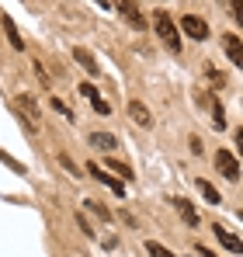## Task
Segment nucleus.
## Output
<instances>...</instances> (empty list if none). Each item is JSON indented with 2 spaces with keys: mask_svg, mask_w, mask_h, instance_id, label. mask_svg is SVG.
<instances>
[{
  "mask_svg": "<svg viewBox=\"0 0 243 257\" xmlns=\"http://www.w3.org/2000/svg\"><path fill=\"white\" fill-rule=\"evenodd\" d=\"M90 104H94V111H101V115H108L111 108H108V101H101L97 94H90Z\"/></svg>",
  "mask_w": 243,
  "mask_h": 257,
  "instance_id": "412c9836",
  "label": "nucleus"
},
{
  "mask_svg": "<svg viewBox=\"0 0 243 257\" xmlns=\"http://www.w3.org/2000/svg\"><path fill=\"white\" fill-rule=\"evenodd\" d=\"M94 4H97V7H111V4H108V0H94Z\"/></svg>",
  "mask_w": 243,
  "mask_h": 257,
  "instance_id": "bb28decb",
  "label": "nucleus"
},
{
  "mask_svg": "<svg viewBox=\"0 0 243 257\" xmlns=\"http://www.w3.org/2000/svg\"><path fill=\"white\" fill-rule=\"evenodd\" d=\"M49 104H52V111H59V115H66V118H73V111H70V108H66V104H63L59 97H52Z\"/></svg>",
  "mask_w": 243,
  "mask_h": 257,
  "instance_id": "4be33fe9",
  "label": "nucleus"
},
{
  "mask_svg": "<svg viewBox=\"0 0 243 257\" xmlns=\"http://www.w3.org/2000/svg\"><path fill=\"white\" fill-rule=\"evenodd\" d=\"M4 32H7V39H11L14 49H25V39L18 35V28H14V21H11V18H4Z\"/></svg>",
  "mask_w": 243,
  "mask_h": 257,
  "instance_id": "2eb2a0df",
  "label": "nucleus"
},
{
  "mask_svg": "<svg viewBox=\"0 0 243 257\" xmlns=\"http://www.w3.org/2000/svg\"><path fill=\"white\" fill-rule=\"evenodd\" d=\"M222 49H226V56L236 63V70H243V42L236 39V35H226L222 39Z\"/></svg>",
  "mask_w": 243,
  "mask_h": 257,
  "instance_id": "9d476101",
  "label": "nucleus"
},
{
  "mask_svg": "<svg viewBox=\"0 0 243 257\" xmlns=\"http://www.w3.org/2000/svg\"><path fill=\"white\" fill-rule=\"evenodd\" d=\"M59 164H63V167H66V174H73V177H80V174H77V164H73V160H70V157H66V153H63V157H59Z\"/></svg>",
  "mask_w": 243,
  "mask_h": 257,
  "instance_id": "b1692460",
  "label": "nucleus"
},
{
  "mask_svg": "<svg viewBox=\"0 0 243 257\" xmlns=\"http://www.w3.org/2000/svg\"><path fill=\"white\" fill-rule=\"evenodd\" d=\"M212 233H215V240H219L229 254H243V240H240V236H233L226 226H212Z\"/></svg>",
  "mask_w": 243,
  "mask_h": 257,
  "instance_id": "0eeeda50",
  "label": "nucleus"
},
{
  "mask_svg": "<svg viewBox=\"0 0 243 257\" xmlns=\"http://www.w3.org/2000/svg\"><path fill=\"white\" fill-rule=\"evenodd\" d=\"M77 226H80V229L87 233V236H94V226L87 222V215H83V212H77Z\"/></svg>",
  "mask_w": 243,
  "mask_h": 257,
  "instance_id": "5701e85b",
  "label": "nucleus"
},
{
  "mask_svg": "<svg viewBox=\"0 0 243 257\" xmlns=\"http://www.w3.org/2000/svg\"><path fill=\"white\" fill-rule=\"evenodd\" d=\"M226 7H229L233 21H236V25H243V0H226Z\"/></svg>",
  "mask_w": 243,
  "mask_h": 257,
  "instance_id": "6ab92c4d",
  "label": "nucleus"
},
{
  "mask_svg": "<svg viewBox=\"0 0 243 257\" xmlns=\"http://www.w3.org/2000/svg\"><path fill=\"white\" fill-rule=\"evenodd\" d=\"M233 143H236V150H240V157H243V128L233 132Z\"/></svg>",
  "mask_w": 243,
  "mask_h": 257,
  "instance_id": "393cba45",
  "label": "nucleus"
},
{
  "mask_svg": "<svg viewBox=\"0 0 243 257\" xmlns=\"http://www.w3.org/2000/svg\"><path fill=\"white\" fill-rule=\"evenodd\" d=\"M111 7L118 11V14L132 25V28H136V32H143V28H146V18H143V11H139V4H136V0H111Z\"/></svg>",
  "mask_w": 243,
  "mask_h": 257,
  "instance_id": "7ed1b4c3",
  "label": "nucleus"
},
{
  "mask_svg": "<svg viewBox=\"0 0 243 257\" xmlns=\"http://www.w3.org/2000/svg\"><path fill=\"white\" fill-rule=\"evenodd\" d=\"M0 160H4V164H7V167H11L14 174H25V164H18V160H14L11 153H4V150H0Z\"/></svg>",
  "mask_w": 243,
  "mask_h": 257,
  "instance_id": "aec40b11",
  "label": "nucleus"
},
{
  "mask_svg": "<svg viewBox=\"0 0 243 257\" xmlns=\"http://www.w3.org/2000/svg\"><path fill=\"white\" fill-rule=\"evenodd\" d=\"M73 59L80 63L87 73H94V77H97V59H94V56H90V52H87L83 45H77V49H73Z\"/></svg>",
  "mask_w": 243,
  "mask_h": 257,
  "instance_id": "ddd939ff",
  "label": "nucleus"
},
{
  "mask_svg": "<svg viewBox=\"0 0 243 257\" xmlns=\"http://www.w3.org/2000/svg\"><path fill=\"white\" fill-rule=\"evenodd\" d=\"M174 209H177V215H181L191 229H198V212H195V205H191L188 198H174Z\"/></svg>",
  "mask_w": 243,
  "mask_h": 257,
  "instance_id": "1a4fd4ad",
  "label": "nucleus"
},
{
  "mask_svg": "<svg viewBox=\"0 0 243 257\" xmlns=\"http://www.w3.org/2000/svg\"><path fill=\"white\" fill-rule=\"evenodd\" d=\"M215 171L222 174L226 181H240V160H236L229 150H219V153H215Z\"/></svg>",
  "mask_w": 243,
  "mask_h": 257,
  "instance_id": "20e7f679",
  "label": "nucleus"
},
{
  "mask_svg": "<svg viewBox=\"0 0 243 257\" xmlns=\"http://www.w3.org/2000/svg\"><path fill=\"white\" fill-rule=\"evenodd\" d=\"M198 191H202L205 195V202H208V205H222V195H219V191H215V184H208V181H198Z\"/></svg>",
  "mask_w": 243,
  "mask_h": 257,
  "instance_id": "4468645a",
  "label": "nucleus"
},
{
  "mask_svg": "<svg viewBox=\"0 0 243 257\" xmlns=\"http://www.w3.org/2000/svg\"><path fill=\"white\" fill-rule=\"evenodd\" d=\"M87 174H94V181H101L104 188H111L118 198H125V184H122L118 177H111V174H104L101 167H94V164H87Z\"/></svg>",
  "mask_w": 243,
  "mask_h": 257,
  "instance_id": "423d86ee",
  "label": "nucleus"
},
{
  "mask_svg": "<svg viewBox=\"0 0 243 257\" xmlns=\"http://www.w3.org/2000/svg\"><path fill=\"white\" fill-rule=\"evenodd\" d=\"M87 209H90V212L97 215V219H101V222H108V219H111V212H108V209H104V205H101V202H97V198H87Z\"/></svg>",
  "mask_w": 243,
  "mask_h": 257,
  "instance_id": "f3484780",
  "label": "nucleus"
},
{
  "mask_svg": "<svg viewBox=\"0 0 243 257\" xmlns=\"http://www.w3.org/2000/svg\"><path fill=\"white\" fill-rule=\"evenodd\" d=\"M129 118H132L136 125H143V128L153 125V115H150V108H146L143 101H129Z\"/></svg>",
  "mask_w": 243,
  "mask_h": 257,
  "instance_id": "6e6552de",
  "label": "nucleus"
},
{
  "mask_svg": "<svg viewBox=\"0 0 243 257\" xmlns=\"http://www.w3.org/2000/svg\"><path fill=\"white\" fill-rule=\"evenodd\" d=\"M181 32H184L188 39H198V42L208 39V25H205L198 14H184V18H181Z\"/></svg>",
  "mask_w": 243,
  "mask_h": 257,
  "instance_id": "39448f33",
  "label": "nucleus"
},
{
  "mask_svg": "<svg viewBox=\"0 0 243 257\" xmlns=\"http://www.w3.org/2000/svg\"><path fill=\"white\" fill-rule=\"evenodd\" d=\"M90 146H94V150H104V153H111V150L118 146V139H115L111 132H90Z\"/></svg>",
  "mask_w": 243,
  "mask_h": 257,
  "instance_id": "f8f14e48",
  "label": "nucleus"
},
{
  "mask_svg": "<svg viewBox=\"0 0 243 257\" xmlns=\"http://www.w3.org/2000/svg\"><path fill=\"white\" fill-rule=\"evenodd\" d=\"M195 254H198V257H219V254H215V250H208V247H202V243L195 247Z\"/></svg>",
  "mask_w": 243,
  "mask_h": 257,
  "instance_id": "a878e982",
  "label": "nucleus"
},
{
  "mask_svg": "<svg viewBox=\"0 0 243 257\" xmlns=\"http://www.w3.org/2000/svg\"><path fill=\"white\" fill-rule=\"evenodd\" d=\"M108 167H111L115 174H122V181H132V177H136L132 167H129V164H122V160H108Z\"/></svg>",
  "mask_w": 243,
  "mask_h": 257,
  "instance_id": "a211bd4d",
  "label": "nucleus"
},
{
  "mask_svg": "<svg viewBox=\"0 0 243 257\" xmlns=\"http://www.w3.org/2000/svg\"><path fill=\"white\" fill-rule=\"evenodd\" d=\"M146 254H150V257H177L174 250H167V247L157 243V240H146Z\"/></svg>",
  "mask_w": 243,
  "mask_h": 257,
  "instance_id": "dca6fc26",
  "label": "nucleus"
},
{
  "mask_svg": "<svg viewBox=\"0 0 243 257\" xmlns=\"http://www.w3.org/2000/svg\"><path fill=\"white\" fill-rule=\"evenodd\" d=\"M14 111L25 118V125H28V128L39 125V101H35L32 94H18V97H14Z\"/></svg>",
  "mask_w": 243,
  "mask_h": 257,
  "instance_id": "f03ea898",
  "label": "nucleus"
},
{
  "mask_svg": "<svg viewBox=\"0 0 243 257\" xmlns=\"http://www.w3.org/2000/svg\"><path fill=\"white\" fill-rule=\"evenodd\" d=\"M153 25H157V35H160V42L174 52V56H181V35H177V25H174V18L167 14V11H157L153 14Z\"/></svg>",
  "mask_w": 243,
  "mask_h": 257,
  "instance_id": "f257e3e1",
  "label": "nucleus"
},
{
  "mask_svg": "<svg viewBox=\"0 0 243 257\" xmlns=\"http://www.w3.org/2000/svg\"><path fill=\"white\" fill-rule=\"evenodd\" d=\"M205 101H208V111H212V125H215V128H226V108H222V101H219L215 94H208Z\"/></svg>",
  "mask_w": 243,
  "mask_h": 257,
  "instance_id": "9b49d317",
  "label": "nucleus"
}]
</instances>
